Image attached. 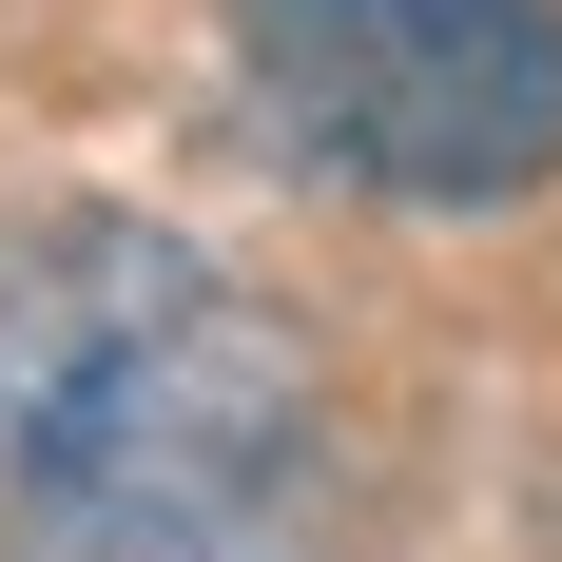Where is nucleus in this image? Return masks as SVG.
I'll return each mask as SVG.
<instances>
[{
    "instance_id": "obj_1",
    "label": "nucleus",
    "mask_w": 562,
    "mask_h": 562,
    "mask_svg": "<svg viewBox=\"0 0 562 562\" xmlns=\"http://www.w3.org/2000/svg\"><path fill=\"white\" fill-rule=\"evenodd\" d=\"M0 562H349L311 330L214 233L0 214Z\"/></svg>"
},
{
    "instance_id": "obj_2",
    "label": "nucleus",
    "mask_w": 562,
    "mask_h": 562,
    "mask_svg": "<svg viewBox=\"0 0 562 562\" xmlns=\"http://www.w3.org/2000/svg\"><path fill=\"white\" fill-rule=\"evenodd\" d=\"M272 136L389 214H524L562 175V0H214Z\"/></svg>"
}]
</instances>
